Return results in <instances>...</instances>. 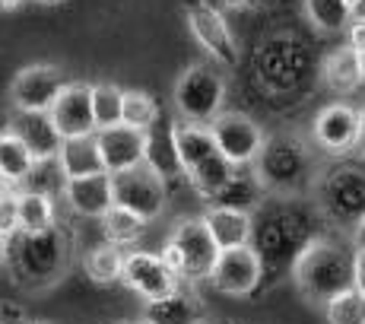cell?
<instances>
[{
    "label": "cell",
    "instance_id": "43",
    "mask_svg": "<svg viewBox=\"0 0 365 324\" xmlns=\"http://www.w3.org/2000/svg\"><path fill=\"white\" fill-rule=\"evenodd\" d=\"M222 6H229V10H242V6H248L251 0H220Z\"/></svg>",
    "mask_w": 365,
    "mask_h": 324
},
{
    "label": "cell",
    "instance_id": "42",
    "mask_svg": "<svg viewBox=\"0 0 365 324\" xmlns=\"http://www.w3.org/2000/svg\"><path fill=\"white\" fill-rule=\"evenodd\" d=\"M6 251H10V238H6L4 232H0V264L6 260Z\"/></svg>",
    "mask_w": 365,
    "mask_h": 324
},
{
    "label": "cell",
    "instance_id": "21",
    "mask_svg": "<svg viewBox=\"0 0 365 324\" xmlns=\"http://www.w3.org/2000/svg\"><path fill=\"white\" fill-rule=\"evenodd\" d=\"M321 80L336 96H353L356 89L365 86L362 76V54L349 45H340L321 61Z\"/></svg>",
    "mask_w": 365,
    "mask_h": 324
},
{
    "label": "cell",
    "instance_id": "7",
    "mask_svg": "<svg viewBox=\"0 0 365 324\" xmlns=\"http://www.w3.org/2000/svg\"><path fill=\"white\" fill-rule=\"evenodd\" d=\"M172 102L178 111V121L191 124H210L216 115H222L226 105V80L216 70V64H191L181 70V76L175 80Z\"/></svg>",
    "mask_w": 365,
    "mask_h": 324
},
{
    "label": "cell",
    "instance_id": "10",
    "mask_svg": "<svg viewBox=\"0 0 365 324\" xmlns=\"http://www.w3.org/2000/svg\"><path fill=\"white\" fill-rule=\"evenodd\" d=\"M210 131H213L216 150L232 162L235 168L255 166L257 153H261V146L267 140L264 128L251 115H245V111H222V115H216L210 121Z\"/></svg>",
    "mask_w": 365,
    "mask_h": 324
},
{
    "label": "cell",
    "instance_id": "36",
    "mask_svg": "<svg viewBox=\"0 0 365 324\" xmlns=\"http://www.w3.org/2000/svg\"><path fill=\"white\" fill-rule=\"evenodd\" d=\"M346 45L356 48L359 54H365V23H362V19H353V23H349V29H346Z\"/></svg>",
    "mask_w": 365,
    "mask_h": 324
},
{
    "label": "cell",
    "instance_id": "25",
    "mask_svg": "<svg viewBox=\"0 0 365 324\" xmlns=\"http://www.w3.org/2000/svg\"><path fill=\"white\" fill-rule=\"evenodd\" d=\"M35 156L32 150L16 137L13 131L0 133V178L10 181V185H23V181L32 178L35 172Z\"/></svg>",
    "mask_w": 365,
    "mask_h": 324
},
{
    "label": "cell",
    "instance_id": "46",
    "mask_svg": "<svg viewBox=\"0 0 365 324\" xmlns=\"http://www.w3.org/2000/svg\"><path fill=\"white\" fill-rule=\"evenodd\" d=\"M32 4H45V6H51V4H61V0H32Z\"/></svg>",
    "mask_w": 365,
    "mask_h": 324
},
{
    "label": "cell",
    "instance_id": "28",
    "mask_svg": "<svg viewBox=\"0 0 365 324\" xmlns=\"http://www.w3.org/2000/svg\"><path fill=\"white\" fill-rule=\"evenodd\" d=\"M99 223H102V232H105V242L118 245V248H128V245L140 242L146 226H150L143 216H137L133 210L121 207V203H115V207H111Z\"/></svg>",
    "mask_w": 365,
    "mask_h": 324
},
{
    "label": "cell",
    "instance_id": "13",
    "mask_svg": "<svg viewBox=\"0 0 365 324\" xmlns=\"http://www.w3.org/2000/svg\"><path fill=\"white\" fill-rule=\"evenodd\" d=\"M121 283L130 293H137L143 302H156V299L172 295L181 286V280L165 264V258L156 255V251H128L124 255Z\"/></svg>",
    "mask_w": 365,
    "mask_h": 324
},
{
    "label": "cell",
    "instance_id": "38",
    "mask_svg": "<svg viewBox=\"0 0 365 324\" xmlns=\"http://www.w3.org/2000/svg\"><path fill=\"white\" fill-rule=\"evenodd\" d=\"M353 248H362L365 251V220L353 229Z\"/></svg>",
    "mask_w": 365,
    "mask_h": 324
},
{
    "label": "cell",
    "instance_id": "41",
    "mask_svg": "<svg viewBox=\"0 0 365 324\" xmlns=\"http://www.w3.org/2000/svg\"><path fill=\"white\" fill-rule=\"evenodd\" d=\"M353 19H362L365 23V0H356L353 4Z\"/></svg>",
    "mask_w": 365,
    "mask_h": 324
},
{
    "label": "cell",
    "instance_id": "34",
    "mask_svg": "<svg viewBox=\"0 0 365 324\" xmlns=\"http://www.w3.org/2000/svg\"><path fill=\"white\" fill-rule=\"evenodd\" d=\"M327 324H365V295L349 286V290L336 293L324 305Z\"/></svg>",
    "mask_w": 365,
    "mask_h": 324
},
{
    "label": "cell",
    "instance_id": "49",
    "mask_svg": "<svg viewBox=\"0 0 365 324\" xmlns=\"http://www.w3.org/2000/svg\"><path fill=\"white\" fill-rule=\"evenodd\" d=\"M362 76H365V54H362Z\"/></svg>",
    "mask_w": 365,
    "mask_h": 324
},
{
    "label": "cell",
    "instance_id": "44",
    "mask_svg": "<svg viewBox=\"0 0 365 324\" xmlns=\"http://www.w3.org/2000/svg\"><path fill=\"white\" fill-rule=\"evenodd\" d=\"M13 191V185H10V181H4V178H0V197H4V194H10Z\"/></svg>",
    "mask_w": 365,
    "mask_h": 324
},
{
    "label": "cell",
    "instance_id": "6",
    "mask_svg": "<svg viewBox=\"0 0 365 324\" xmlns=\"http://www.w3.org/2000/svg\"><path fill=\"white\" fill-rule=\"evenodd\" d=\"M165 264L178 273L181 283H203L213 273V264L220 258V245L213 242L203 216H185L168 232L163 245Z\"/></svg>",
    "mask_w": 365,
    "mask_h": 324
},
{
    "label": "cell",
    "instance_id": "35",
    "mask_svg": "<svg viewBox=\"0 0 365 324\" xmlns=\"http://www.w3.org/2000/svg\"><path fill=\"white\" fill-rule=\"evenodd\" d=\"M0 232H4L6 238H13L19 232V201H16V191L0 197Z\"/></svg>",
    "mask_w": 365,
    "mask_h": 324
},
{
    "label": "cell",
    "instance_id": "37",
    "mask_svg": "<svg viewBox=\"0 0 365 324\" xmlns=\"http://www.w3.org/2000/svg\"><path fill=\"white\" fill-rule=\"evenodd\" d=\"M353 286L365 295V251L362 248H356V283Z\"/></svg>",
    "mask_w": 365,
    "mask_h": 324
},
{
    "label": "cell",
    "instance_id": "23",
    "mask_svg": "<svg viewBox=\"0 0 365 324\" xmlns=\"http://www.w3.org/2000/svg\"><path fill=\"white\" fill-rule=\"evenodd\" d=\"M54 162H58L61 178H86V175L105 172L102 156H99V143H96V133L93 137H70V140H64Z\"/></svg>",
    "mask_w": 365,
    "mask_h": 324
},
{
    "label": "cell",
    "instance_id": "15",
    "mask_svg": "<svg viewBox=\"0 0 365 324\" xmlns=\"http://www.w3.org/2000/svg\"><path fill=\"white\" fill-rule=\"evenodd\" d=\"M48 118L64 140L70 137H93L96 115H93V83H67L54 105L48 108Z\"/></svg>",
    "mask_w": 365,
    "mask_h": 324
},
{
    "label": "cell",
    "instance_id": "30",
    "mask_svg": "<svg viewBox=\"0 0 365 324\" xmlns=\"http://www.w3.org/2000/svg\"><path fill=\"white\" fill-rule=\"evenodd\" d=\"M235 175V166L229 162L222 153H216V156H210L203 166H197L191 175H187V181H191V188L197 191L200 197H207V201H213L216 194L222 191V188L229 185V178Z\"/></svg>",
    "mask_w": 365,
    "mask_h": 324
},
{
    "label": "cell",
    "instance_id": "33",
    "mask_svg": "<svg viewBox=\"0 0 365 324\" xmlns=\"http://www.w3.org/2000/svg\"><path fill=\"white\" fill-rule=\"evenodd\" d=\"M121 105H124V89L115 83H93V115H96V131L115 128L121 124Z\"/></svg>",
    "mask_w": 365,
    "mask_h": 324
},
{
    "label": "cell",
    "instance_id": "32",
    "mask_svg": "<svg viewBox=\"0 0 365 324\" xmlns=\"http://www.w3.org/2000/svg\"><path fill=\"white\" fill-rule=\"evenodd\" d=\"M121 124L137 131H153L159 124V102L143 89H124Z\"/></svg>",
    "mask_w": 365,
    "mask_h": 324
},
{
    "label": "cell",
    "instance_id": "29",
    "mask_svg": "<svg viewBox=\"0 0 365 324\" xmlns=\"http://www.w3.org/2000/svg\"><path fill=\"white\" fill-rule=\"evenodd\" d=\"M146 166L153 172H159L165 181L172 178H181V162H178V153H175V137H172V124L165 131H150V146H146Z\"/></svg>",
    "mask_w": 365,
    "mask_h": 324
},
{
    "label": "cell",
    "instance_id": "39",
    "mask_svg": "<svg viewBox=\"0 0 365 324\" xmlns=\"http://www.w3.org/2000/svg\"><path fill=\"white\" fill-rule=\"evenodd\" d=\"M0 324H26V321L19 312H10V308H6V315H0Z\"/></svg>",
    "mask_w": 365,
    "mask_h": 324
},
{
    "label": "cell",
    "instance_id": "48",
    "mask_svg": "<svg viewBox=\"0 0 365 324\" xmlns=\"http://www.w3.org/2000/svg\"><path fill=\"white\" fill-rule=\"evenodd\" d=\"M26 324H51V321H26Z\"/></svg>",
    "mask_w": 365,
    "mask_h": 324
},
{
    "label": "cell",
    "instance_id": "9",
    "mask_svg": "<svg viewBox=\"0 0 365 324\" xmlns=\"http://www.w3.org/2000/svg\"><path fill=\"white\" fill-rule=\"evenodd\" d=\"M111 188H115V203L133 210V213L143 216L146 223L159 220V216L165 213L168 181L159 172H153L146 162L128 168V172L111 175Z\"/></svg>",
    "mask_w": 365,
    "mask_h": 324
},
{
    "label": "cell",
    "instance_id": "17",
    "mask_svg": "<svg viewBox=\"0 0 365 324\" xmlns=\"http://www.w3.org/2000/svg\"><path fill=\"white\" fill-rule=\"evenodd\" d=\"M61 194H64L70 213L83 216V220H102L115 207V188H111L108 172H96L86 178H64Z\"/></svg>",
    "mask_w": 365,
    "mask_h": 324
},
{
    "label": "cell",
    "instance_id": "8",
    "mask_svg": "<svg viewBox=\"0 0 365 324\" xmlns=\"http://www.w3.org/2000/svg\"><path fill=\"white\" fill-rule=\"evenodd\" d=\"M185 19H187V32L213 58V64H220L226 70H235L242 64L238 39L232 35V26L226 23V16H222V10L216 4L191 0V4H185Z\"/></svg>",
    "mask_w": 365,
    "mask_h": 324
},
{
    "label": "cell",
    "instance_id": "45",
    "mask_svg": "<svg viewBox=\"0 0 365 324\" xmlns=\"http://www.w3.org/2000/svg\"><path fill=\"white\" fill-rule=\"evenodd\" d=\"M359 153L365 156V108H362V143H359Z\"/></svg>",
    "mask_w": 365,
    "mask_h": 324
},
{
    "label": "cell",
    "instance_id": "12",
    "mask_svg": "<svg viewBox=\"0 0 365 324\" xmlns=\"http://www.w3.org/2000/svg\"><path fill=\"white\" fill-rule=\"evenodd\" d=\"M220 295H232V299H242V295H251L257 286L264 283V264L261 255H257L251 245H242V248H226L220 251L213 264V273L207 280Z\"/></svg>",
    "mask_w": 365,
    "mask_h": 324
},
{
    "label": "cell",
    "instance_id": "51",
    "mask_svg": "<svg viewBox=\"0 0 365 324\" xmlns=\"http://www.w3.org/2000/svg\"><path fill=\"white\" fill-rule=\"evenodd\" d=\"M0 133H4V131H0Z\"/></svg>",
    "mask_w": 365,
    "mask_h": 324
},
{
    "label": "cell",
    "instance_id": "22",
    "mask_svg": "<svg viewBox=\"0 0 365 324\" xmlns=\"http://www.w3.org/2000/svg\"><path fill=\"white\" fill-rule=\"evenodd\" d=\"M172 137H175V153H178L181 172L185 178L194 172L197 166H203L210 156H216V140L210 124H191V121H175L172 124Z\"/></svg>",
    "mask_w": 365,
    "mask_h": 324
},
{
    "label": "cell",
    "instance_id": "5",
    "mask_svg": "<svg viewBox=\"0 0 365 324\" xmlns=\"http://www.w3.org/2000/svg\"><path fill=\"white\" fill-rule=\"evenodd\" d=\"M6 260L13 264V273L29 290H48L54 286L70 267V236L54 223L45 232H16L10 238Z\"/></svg>",
    "mask_w": 365,
    "mask_h": 324
},
{
    "label": "cell",
    "instance_id": "1",
    "mask_svg": "<svg viewBox=\"0 0 365 324\" xmlns=\"http://www.w3.org/2000/svg\"><path fill=\"white\" fill-rule=\"evenodd\" d=\"M318 220V207H308L302 197H264V203L255 210V232H251V248L261 255L264 277L292 270L302 248L321 236L314 229Z\"/></svg>",
    "mask_w": 365,
    "mask_h": 324
},
{
    "label": "cell",
    "instance_id": "16",
    "mask_svg": "<svg viewBox=\"0 0 365 324\" xmlns=\"http://www.w3.org/2000/svg\"><path fill=\"white\" fill-rule=\"evenodd\" d=\"M96 143H99V156L108 175L128 172L133 166L146 162V146H150V131H137L128 124H115V128L96 131Z\"/></svg>",
    "mask_w": 365,
    "mask_h": 324
},
{
    "label": "cell",
    "instance_id": "19",
    "mask_svg": "<svg viewBox=\"0 0 365 324\" xmlns=\"http://www.w3.org/2000/svg\"><path fill=\"white\" fill-rule=\"evenodd\" d=\"M207 305L194 290L178 286L172 295L156 302H146L143 321L146 324H207Z\"/></svg>",
    "mask_w": 365,
    "mask_h": 324
},
{
    "label": "cell",
    "instance_id": "31",
    "mask_svg": "<svg viewBox=\"0 0 365 324\" xmlns=\"http://www.w3.org/2000/svg\"><path fill=\"white\" fill-rule=\"evenodd\" d=\"M305 16L321 32H346L353 23V6L346 0H305Z\"/></svg>",
    "mask_w": 365,
    "mask_h": 324
},
{
    "label": "cell",
    "instance_id": "18",
    "mask_svg": "<svg viewBox=\"0 0 365 324\" xmlns=\"http://www.w3.org/2000/svg\"><path fill=\"white\" fill-rule=\"evenodd\" d=\"M10 131L32 150L35 162L58 159V150H61V143H64V137H61L58 128L51 124L48 111H16Z\"/></svg>",
    "mask_w": 365,
    "mask_h": 324
},
{
    "label": "cell",
    "instance_id": "11",
    "mask_svg": "<svg viewBox=\"0 0 365 324\" xmlns=\"http://www.w3.org/2000/svg\"><path fill=\"white\" fill-rule=\"evenodd\" d=\"M312 137L318 150L331 153V156H346V153L359 150L362 143V108L353 102H331L314 115Z\"/></svg>",
    "mask_w": 365,
    "mask_h": 324
},
{
    "label": "cell",
    "instance_id": "14",
    "mask_svg": "<svg viewBox=\"0 0 365 324\" xmlns=\"http://www.w3.org/2000/svg\"><path fill=\"white\" fill-rule=\"evenodd\" d=\"M67 86V76L54 64H29L23 67L10 83V102L16 111H48L61 89Z\"/></svg>",
    "mask_w": 365,
    "mask_h": 324
},
{
    "label": "cell",
    "instance_id": "50",
    "mask_svg": "<svg viewBox=\"0 0 365 324\" xmlns=\"http://www.w3.org/2000/svg\"><path fill=\"white\" fill-rule=\"evenodd\" d=\"M346 4H349V6H353V4H356V0H346Z\"/></svg>",
    "mask_w": 365,
    "mask_h": 324
},
{
    "label": "cell",
    "instance_id": "24",
    "mask_svg": "<svg viewBox=\"0 0 365 324\" xmlns=\"http://www.w3.org/2000/svg\"><path fill=\"white\" fill-rule=\"evenodd\" d=\"M264 185L261 178L255 175V168L245 166V168H235V175L229 178V185L222 188L220 194L213 197L210 203H220V207H235V210H248V213H255L257 207L264 203Z\"/></svg>",
    "mask_w": 365,
    "mask_h": 324
},
{
    "label": "cell",
    "instance_id": "3",
    "mask_svg": "<svg viewBox=\"0 0 365 324\" xmlns=\"http://www.w3.org/2000/svg\"><path fill=\"white\" fill-rule=\"evenodd\" d=\"M314 207L334 229H353L365 220V156H334L314 175Z\"/></svg>",
    "mask_w": 365,
    "mask_h": 324
},
{
    "label": "cell",
    "instance_id": "20",
    "mask_svg": "<svg viewBox=\"0 0 365 324\" xmlns=\"http://www.w3.org/2000/svg\"><path fill=\"white\" fill-rule=\"evenodd\" d=\"M203 223H207L213 242L220 245V251L251 245V232H255V213H248V210H235V207H220V203H210L207 213H203Z\"/></svg>",
    "mask_w": 365,
    "mask_h": 324
},
{
    "label": "cell",
    "instance_id": "4",
    "mask_svg": "<svg viewBox=\"0 0 365 324\" xmlns=\"http://www.w3.org/2000/svg\"><path fill=\"white\" fill-rule=\"evenodd\" d=\"M255 175L273 197H302L312 191L318 166L305 140L296 133H270L255 159Z\"/></svg>",
    "mask_w": 365,
    "mask_h": 324
},
{
    "label": "cell",
    "instance_id": "47",
    "mask_svg": "<svg viewBox=\"0 0 365 324\" xmlns=\"http://www.w3.org/2000/svg\"><path fill=\"white\" fill-rule=\"evenodd\" d=\"M118 324H146L143 318H140V321H118Z\"/></svg>",
    "mask_w": 365,
    "mask_h": 324
},
{
    "label": "cell",
    "instance_id": "2",
    "mask_svg": "<svg viewBox=\"0 0 365 324\" xmlns=\"http://www.w3.org/2000/svg\"><path fill=\"white\" fill-rule=\"evenodd\" d=\"M289 273L308 305H327L336 293L356 283V248H346L331 236H318L302 248Z\"/></svg>",
    "mask_w": 365,
    "mask_h": 324
},
{
    "label": "cell",
    "instance_id": "27",
    "mask_svg": "<svg viewBox=\"0 0 365 324\" xmlns=\"http://www.w3.org/2000/svg\"><path fill=\"white\" fill-rule=\"evenodd\" d=\"M83 270H86V277L99 286L118 283V280H121V270H124V248H118V245H111V242L93 245V248L83 255Z\"/></svg>",
    "mask_w": 365,
    "mask_h": 324
},
{
    "label": "cell",
    "instance_id": "40",
    "mask_svg": "<svg viewBox=\"0 0 365 324\" xmlns=\"http://www.w3.org/2000/svg\"><path fill=\"white\" fill-rule=\"evenodd\" d=\"M23 4H26V0H0V10L10 13V10H19Z\"/></svg>",
    "mask_w": 365,
    "mask_h": 324
},
{
    "label": "cell",
    "instance_id": "26",
    "mask_svg": "<svg viewBox=\"0 0 365 324\" xmlns=\"http://www.w3.org/2000/svg\"><path fill=\"white\" fill-rule=\"evenodd\" d=\"M19 201V232H45L54 226V197L38 188L16 191Z\"/></svg>",
    "mask_w": 365,
    "mask_h": 324
}]
</instances>
